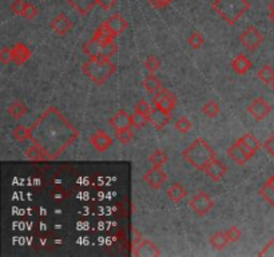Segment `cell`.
<instances>
[{"label":"cell","mask_w":274,"mask_h":257,"mask_svg":"<svg viewBox=\"0 0 274 257\" xmlns=\"http://www.w3.org/2000/svg\"><path fill=\"white\" fill-rule=\"evenodd\" d=\"M80 137L76 129L56 107H50L31 127V141L44 152L48 161L58 159Z\"/></svg>","instance_id":"6da1fadb"},{"label":"cell","mask_w":274,"mask_h":257,"mask_svg":"<svg viewBox=\"0 0 274 257\" xmlns=\"http://www.w3.org/2000/svg\"><path fill=\"white\" fill-rule=\"evenodd\" d=\"M182 157L194 169L199 172H205L206 166L214 158H217V154L213 148L207 144V141H205L203 138H197L189 148L185 149Z\"/></svg>","instance_id":"7a4b0ae2"},{"label":"cell","mask_w":274,"mask_h":257,"mask_svg":"<svg viewBox=\"0 0 274 257\" xmlns=\"http://www.w3.org/2000/svg\"><path fill=\"white\" fill-rule=\"evenodd\" d=\"M250 7L249 0H214L211 3V10L229 25H234Z\"/></svg>","instance_id":"3957f363"},{"label":"cell","mask_w":274,"mask_h":257,"mask_svg":"<svg viewBox=\"0 0 274 257\" xmlns=\"http://www.w3.org/2000/svg\"><path fill=\"white\" fill-rule=\"evenodd\" d=\"M82 70L95 84L103 86L116 73V66L107 58H90L84 62Z\"/></svg>","instance_id":"277c9868"},{"label":"cell","mask_w":274,"mask_h":257,"mask_svg":"<svg viewBox=\"0 0 274 257\" xmlns=\"http://www.w3.org/2000/svg\"><path fill=\"white\" fill-rule=\"evenodd\" d=\"M83 52L90 58H107L111 59L118 51V46L114 42L110 43H98L95 40L90 39L83 44Z\"/></svg>","instance_id":"5b68a950"},{"label":"cell","mask_w":274,"mask_h":257,"mask_svg":"<svg viewBox=\"0 0 274 257\" xmlns=\"http://www.w3.org/2000/svg\"><path fill=\"white\" fill-rule=\"evenodd\" d=\"M216 203L214 199L205 192L197 193L195 196L191 197L189 199V208L193 210V213H195L198 217H205L207 216L210 210L213 209Z\"/></svg>","instance_id":"8992f818"},{"label":"cell","mask_w":274,"mask_h":257,"mask_svg":"<svg viewBox=\"0 0 274 257\" xmlns=\"http://www.w3.org/2000/svg\"><path fill=\"white\" fill-rule=\"evenodd\" d=\"M263 35L254 25H250L239 35V43L248 51H256L263 43Z\"/></svg>","instance_id":"52a82bcc"},{"label":"cell","mask_w":274,"mask_h":257,"mask_svg":"<svg viewBox=\"0 0 274 257\" xmlns=\"http://www.w3.org/2000/svg\"><path fill=\"white\" fill-rule=\"evenodd\" d=\"M153 105H154V107H158V109L171 114L173 110L175 109V106H177V97H175L174 93H171V91L163 87L162 90H159L154 95Z\"/></svg>","instance_id":"ba28073f"},{"label":"cell","mask_w":274,"mask_h":257,"mask_svg":"<svg viewBox=\"0 0 274 257\" xmlns=\"http://www.w3.org/2000/svg\"><path fill=\"white\" fill-rule=\"evenodd\" d=\"M248 112L257 121H263L271 112V106L261 97L253 99L248 106Z\"/></svg>","instance_id":"9c48e42d"},{"label":"cell","mask_w":274,"mask_h":257,"mask_svg":"<svg viewBox=\"0 0 274 257\" xmlns=\"http://www.w3.org/2000/svg\"><path fill=\"white\" fill-rule=\"evenodd\" d=\"M143 181L154 190H159L163 186V184H166L167 173L163 172L162 167L154 166L143 174Z\"/></svg>","instance_id":"30bf717a"},{"label":"cell","mask_w":274,"mask_h":257,"mask_svg":"<svg viewBox=\"0 0 274 257\" xmlns=\"http://www.w3.org/2000/svg\"><path fill=\"white\" fill-rule=\"evenodd\" d=\"M90 144L97 152L103 153L107 152V149L111 148L114 141H112V138L107 133H105L103 130H98L97 133H94L90 137Z\"/></svg>","instance_id":"8fae6325"},{"label":"cell","mask_w":274,"mask_h":257,"mask_svg":"<svg viewBox=\"0 0 274 257\" xmlns=\"http://www.w3.org/2000/svg\"><path fill=\"white\" fill-rule=\"evenodd\" d=\"M74 27V23L70 20V18L66 14L60 12L55 19L51 22V28L54 30L58 35H67Z\"/></svg>","instance_id":"7c38bea8"},{"label":"cell","mask_w":274,"mask_h":257,"mask_svg":"<svg viewBox=\"0 0 274 257\" xmlns=\"http://www.w3.org/2000/svg\"><path fill=\"white\" fill-rule=\"evenodd\" d=\"M108 123H110V126H111L114 130H120V129H125V127H133L131 116L125 109L116 111L115 114L110 118Z\"/></svg>","instance_id":"4fadbf2b"},{"label":"cell","mask_w":274,"mask_h":257,"mask_svg":"<svg viewBox=\"0 0 274 257\" xmlns=\"http://www.w3.org/2000/svg\"><path fill=\"white\" fill-rule=\"evenodd\" d=\"M170 120H171V114L163 111V110L158 109V107H154L151 110V114L148 116V122L157 130H162L163 127L170 122Z\"/></svg>","instance_id":"5bb4252c"},{"label":"cell","mask_w":274,"mask_h":257,"mask_svg":"<svg viewBox=\"0 0 274 257\" xmlns=\"http://www.w3.org/2000/svg\"><path fill=\"white\" fill-rule=\"evenodd\" d=\"M134 256H161V250L150 240H142L141 243L133 246Z\"/></svg>","instance_id":"9a60e30c"},{"label":"cell","mask_w":274,"mask_h":257,"mask_svg":"<svg viewBox=\"0 0 274 257\" xmlns=\"http://www.w3.org/2000/svg\"><path fill=\"white\" fill-rule=\"evenodd\" d=\"M226 172H227V167L225 166L224 163L221 162L218 158H214L205 169V173L207 174V176H209L214 182H220L221 180L225 177Z\"/></svg>","instance_id":"2e32d148"},{"label":"cell","mask_w":274,"mask_h":257,"mask_svg":"<svg viewBox=\"0 0 274 257\" xmlns=\"http://www.w3.org/2000/svg\"><path fill=\"white\" fill-rule=\"evenodd\" d=\"M106 24L110 27V30L114 33L115 37L123 34L127 28H129V22H127L126 19L123 18L120 14L111 15V16L106 20Z\"/></svg>","instance_id":"e0dca14e"},{"label":"cell","mask_w":274,"mask_h":257,"mask_svg":"<svg viewBox=\"0 0 274 257\" xmlns=\"http://www.w3.org/2000/svg\"><path fill=\"white\" fill-rule=\"evenodd\" d=\"M31 50H29L25 44L23 43H16L12 47V62H14L16 66H23L25 62L31 58Z\"/></svg>","instance_id":"ac0fdd59"},{"label":"cell","mask_w":274,"mask_h":257,"mask_svg":"<svg viewBox=\"0 0 274 257\" xmlns=\"http://www.w3.org/2000/svg\"><path fill=\"white\" fill-rule=\"evenodd\" d=\"M231 69L234 70L238 75H245L246 73H249L250 70L253 69V63L246 55H237L231 62Z\"/></svg>","instance_id":"d6986e66"},{"label":"cell","mask_w":274,"mask_h":257,"mask_svg":"<svg viewBox=\"0 0 274 257\" xmlns=\"http://www.w3.org/2000/svg\"><path fill=\"white\" fill-rule=\"evenodd\" d=\"M115 38L116 37L114 35V33H112L111 30H110V27H108L105 22L101 27H98L97 31H95L91 39L98 42V43H110V42H114Z\"/></svg>","instance_id":"ffe728a7"},{"label":"cell","mask_w":274,"mask_h":257,"mask_svg":"<svg viewBox=\"0 0 274 257\" xmlns=\"http://www.w3.org/2000/svg\"><path fill=\"white\" fill-rule=\"evenodd\" d=\"M66 2L80 15L90 14L93 8L98 4V0H66Z\"/></svg>","instance_id":"44dd1931"},{"label":"cell","mask_w":274,"mask_h":257,"mask_svg":"<svg viewBox=\"0 0 274 257\" xmlns=\"http://www.w3.org/2000/svg\"><path fill=\"white\" fill-rule=\"evenodd\" d=\"M166 193H167V197H169L174 204L182 203V199L188 196V190H186L182 185L178 184V182L170 185L169 188H167Z\"/></svg>","instance_id":"7402d4cb"},{"label":"cell","mask_w":274,"mask_h":257,"mask_svg":"<svg viewBox=\"0 0 274 257\" xmlns=\"http://www.w3.org/2000/svg\"><path fill=\"white\" fill-rule=\"evenodd\" d=\"M227 156L230 157L231 161H234L237 165H241V166L249 161L248 156L242 152V149L239 148L237 142H234V144H231V145L229 146V149H227Z\"/></svg>","instance_id":"603a6c76"},{"label":"cell","mask_w":274,"mask_h":257,"mask_svg":"<svg viewBox=\"0 0 274 257\" xmlns=\"http://www.w3.org/2000/svg\"><path fill=\"white\" fill-rule=\"evenodd\" d=\"M260 194L274 209V174L262 185V188L260 189Z\"/></svg>","instance_id":"cb8c5ba5"},{"label":"cell","mask_w":274,"mask_h":257,"mask_svg":"<svg viewBox=\"0 0 274 257\" xmlns=\"http://www.w3.org/2000/svg\"><path fill=\"white\" fill-rule=\"evenodd\" d=\"M142 84H143L144 90L147 91V93H150V94H157L159 90H162L163 89L162 82H161V80H159L158 78L151 73L148 74V75L144 78Z\"/></svg>","instance_id":"d4e9b609"},{"label":"cell","mask_w":274,"mask_h":257,"mask_svg":"<svg viewBox=\"0 0 274 257\" xmlns=\"http://www.w3.org/2000/svg\"><path fill=\"white\" fill-rule=\"evenodd\" d=\"M24 154L25 157H27L29 161H33V162H43V161H48L43 150H42L38 145H35V144H33V145L25 149Z\"/></svg>","instance_id":"484cf974"},{"label":"cell","mask_w":274,"mask_h":257,"mask_svg":"<svg viewBox=\"0 0 274 257\" xmlns=\"http://www.w3.org/2000/svg\"><path fill=\"white\" fill-rule=\"evenodd\" d=\"M7 111L12 118H15V120H22L23 117L28 112V109H27V106H25L23 102L16 101L8 106Z\"/></svg>","instance_id":"4316f807"},{"label":"cell","mask_w":274,"mask_h":257,"mask_svg":"<svg viewBox=\"0 0 274 257\" xmlns=\"http://www.w3.org/2000/svg\"><path fill=\"white\" fill-rule=\"evenodd\" d=\"M227 244H229V240H227L225 232L218 231V232L213 233L211 237H210V245L213 246L216 250H222L224 248H226Z\"/></svg>","instance_id":"83f0119b"},{"label":"cell","mask_w":274,"mask_h":257,"mask_svg":"<svg viewBox=\"0 0 274 257\" xmlns=\"http://www.w3.org/2000/svg\"><path fill=\"white\" fill-rule=\"evenodd\" d=\"M12 138L18 142H25L27 139H31V127L18 125L12 130Z\"/></svg>","instance_id":"f1b7e54d"},{"label":"cell","mask_w":274,"mask_h":257,"mask_svg":"<svg viewBox=\"0 0 274 257\" xmlns=\"http://www.w3.org/2000/svg\"><path fill=\"white\" fill-rule=\"evenodd\" d=\"M257 78L263 82L265 84H273L274 83V69L270 65H265L262 69L257 73Z\"/></svg>","instance_id":"f546056e"},{"label":"cell","mask_w":274,"mask_h":257,"mask_svg":"<svg viewBox=\"0 0 274 257\" xmlns=\"http://www.w3.org/2000/svg\"><path fill=\"white\" fill-rule=\"evenodd\" d=\"M148 161L153 163V166L162 167L163 165H166L167 161H169V156H167L165 150L158 149V150H155V152L153 153L151 156L148 157Z\"/></svg>","instance_id":"4dcf8cb0"},{"label":"cell","mask_w":274,"mask_h":257,"mask_svg":"<svg viewBox=\"0 0 274 257\" xmlns=\"http://www.w3.org/2000/svg\"><path fill=\"white\" fill-rule=\"evenodd\" d=\"M202 112L205 114L207 118H216L218 114L221 112V106L220 103L217 101H214V99H210V101H207L205 103V106L202 107Z\"/></svg>","instance_id":"1f68e13d"},{"label":"cell","mask_w":274,"mask_h":257,"mask_svg":"<svg viewBox=\"0 0 274 257\" xmlns=\"http://www.w3.org/2000/svg\"><path fill=\"white\" fill-rule=\"evenodd\" d=\"M115 139L120 144H129L134 139V131L131 127H125L120 130H115Z\"/></svg>","instance_id":"d6a6232c"},{"label":"cell","mask_w":274,"mask_h":257,"mask_svg":"<svg viewBox=\"0 0 274 257\" xmlns=\"http://www.w3.org/2000/svg\"><path fill=\"white\" fill-rule=\"evenodd\" d=\"M143 66H144V69L147 70L148 73L154 74L161 69V61H159L158 56H155V55H150V56H147V59L144 61Z\"/></svg>","instance_id":"836d02e7"},{"label":"cell","mask_w":274,"mask_h":257,"mask_svg":"<svg viewBox=\"0 0 274 257\" xmlns=\"http://www.w3.org/2000/svg\"><path fill=\"white\" fill-rule=\"evenodd\" d=\"M174 126H175V130L182 133V134H188L189 131L191 130V127H193V123H191V121L189 120L188 117H180Z\"/></svg>","instance_id":"e575fe53"},{"label":"cell","mask_w":274,"mask_h":257,"mask_svg":"<svg viewBox=\"0 0 274 257\" xmlns=\"http://www.w3.org/2000/svg\"><path fill=\"white\" fill-rule=\"evenodd\" d=\"M188 43L190 44V47L193 48V50H198V48H201L203 44H205V38H203L198 31H194V33L189 37Z\"/></svg>","instance_id":"d590c367"},{"label":"cell","mask_w":274,"mask_h":257,"mask_svg":"<svg viewBox=\"0 0 274 257\" xmlns=\"http://www.w3.org/2000/svg\"><path fill=\"white\" fill-rule=\"evenodd\" d=\"M131 120H133V126L137 127V129H143L146 125L148 123V117L143 116L141 112L134 111V114H131Z\"/></svg>","instance_id":"8d00e7d4"},{"label":"cell","mask_w":274,"mask_h":257,"mask_svg":"<svg viewBox=\"0 0 274 257\" xmlns=\"http://www.w3.org/2000/svg\"><path fill=\"white\" fill-rule=\"evenodd\" d=\"M242 138H243V141L246 142V145L249 146L254 153L260 152V149L262 148L261 142L258 141V139L252 134V133H246L245 135H242Z\"/></svg>","instance_id":"74e56055"},{"label":"cell","mask_w":274,"mask_h":257,"mask_svg":"<svg viewBox=\"0 0 274 257\" xmlns=\"http://www.w3.org/2000/svg\"><path fill=\"white\" fill-rule=\"evenodd\" d=\"M225 233H226V237L227 240H229V243H235V241H238L242 236L241 229H239L238 226H230Z\"/></svg>","instance_id":"f35d334b"},{"label":"cell","mask_w":274,"mask_h":257,"mask_svg":"<svg viewBox=\"0 0 274 257\" xmlns=\"http://www.w3.org/2000/svg\"><path fill=\"white\" fill-rule=\"evenodd\" d=\"M151 105L148 103L146 99H141V101L138 102L137 105H135V111L141 112V114H143V116H150L151 114Z\"/></svg>","instance_id":"ab89813d"},{"label":"cell","mask_w":274,"mask_h":257,"mask_svg":"<svg viewBox=\"0 0 274 257\" xmlns=\"http://www.w3.org/2000/svg\"><path fill=\"white\" fill-rule=\"evenodd\" d=\"M25 7H27V2H24V0H15L14 3L11 4V11L15 15H23L25 11Z\"/></svg>","instance_id":"60d3db41"},{"label":"cell","mask_w":274,"mask_h":257,"mask_svg":"<svg viewBox=\"0 0 274 257\" xmlns=\"http://www.w3.org/2000/svg\"><path fill=\"white\" fill-rule=\"evenodd\" d=\"M39 15V8L36 7V6H34V4L31 3H27V7H25V11L24 14H23V16H24L25 19H35L36 16Z\"/></svg>","instance_id":"b9f144b4"},{"label":"cell","mask_w":274,"mask_h":257,"mask_svg":"<svg viewBox=\"0 0 274 257\" xmlns=\"http://www.w3.org/2000/svg\"><path fill=\"white\" fill-rule=\"evenodd\" d=\"M0 62L3 65H8L10 62H12V48L3 47L0 50Z\"/></svg>","instance_id":"7bdbcfd3"},{"label":"cell","mask_w":274,"mask_h":257,"mask_svg":"<svg viewBox=\"0 0 274 257\" xmlns=\"http://www.w3.org/2000/svg\"><path fill=\"white\" fill-rule=\"evenodd\" d=\"M235 142H237V144H238V146L242 149V152L245 153L246 156H248V158L252 159L253 157H254V154H256V153L253 152L252 149H250L249 146L246 145V142L243 141V138H242V137H241V138H238V139H237V141H235Z\"/></svg>","instance_id":"ee69618b"},{"label":"cell","mask_w":274,"mask_h":257,"mask_svg":"<svg viewBox=\"0 0 274 257\" xmlns=\"http://www.w3.org/2000/svg\"><path fill=\"white\" fill-rule=\"evenodd\" d=\"M116 2L118 0H98V6L105 11H110L112 7H115Z\"/></svg>","instance_id":"f6af8a7d"},{"label":"cell","mask_w":274,"mask_h":257,"mask_svg":"<svg viewBox=\"0 0 274 257\" xmlns=\"http://www.w3.org/2000/svg\"><path fill=\"white\" fill-rule=\"evenodd\" d=\"M153 7L157 8V10H165V8L169 7V4L171 3L170 0H148Z\"/></svg>","instance_id":"bcb514c9"},{"label":"cell","mask_w":274,"mask_h":257,"mask_svg":"<svg viewBox=\"0 0 274 257\" xmlns=\"http://www.w3.org/2000/svg\"><path fill=\"white\" fill-rule=\"evenodd\" d=\"M263 148H265V150H266L270 156L274 157V134L270 135V137L267 138L266 141H265Z\"/></svg>","instance_id":"7dc6e473"},{"label":"cell","mask_w":274,"mask_h":257,"mask_svg":"<svg viewBox=\"0 0 274 257\" xmlns=\"http://www.w3.org/2000/svg\"><path fill=\"white\" fill-rule=\"evenodd\" d=\"M142 241V235L138 232L137 229L133 228V246H135L137 244H139Z\"/></svg>","instance_id":"c3c4849f"},{"label":"cell","mask_w":274,"mask_h":257,"mask_svg":"<svg viewBox=\"0 0 274 257\" xmlns=\"http://www.w3.org/2000/svg\"><path fill=\"white\" fill-rule=\"evenodd\" d=\"M269 12H274V0H271L269 4Z\"/></svg>","instance_id":"681fc988"},{"label":"cell","mask_w":274,"mask_h":257,"mask_svg":"<svg viewBox=\"0 0 274 257\" xmlns=\"http://www.w3.org/2000/svg\"><path fill=\"white\" fill-rule=\"evenodd\" d=\"M269 20L274 24V12H269Z\"/></svg>","instance_id":"f907efd6"},{"label":"cell","mask_w":274,"mask_h":257,"mask_svg":"<svg viewBox=\"0 0 274 257\" xmlns=\"http://www.w3.org/2000/svg\"><path fill=\"white\" fill-rule=\"evenodd\" d=\"M271 87H273V91H274V83H273V84H271Z\"/></svg>","instance_id":"816d5d0a"},{"label":"cell","mask_w":274,"mask_h":257,"mask_svg":"<svg viewBox=\"0 0 274 257\" xmlns=\"http://www.w3.org/2000/svg\"><path fill=\"white\" fill-rule=\"evenodd\" d=\"M170 2H174V0H170Z\"/></svg>","instance_id":"f5cc1de1"}]
</instances>
